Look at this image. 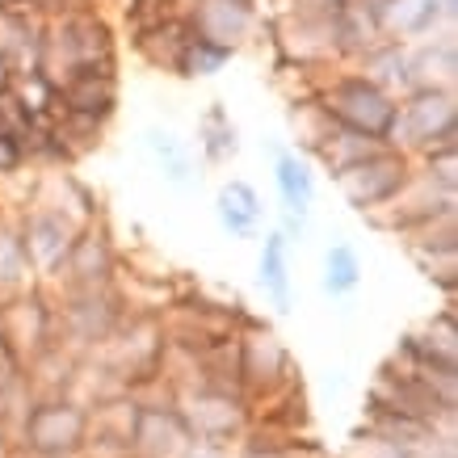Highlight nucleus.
<instances>
[{
	"label": "nucleus",
	"instance_id": "obj_1",
	"mask_svg": "<svg viewBox=\"0 0 458 458\" xmlns=\"http://www.w3.org/2000/svg\"><path fill=\"white\" fill-rule=\"evenodd\" d=\"M38 72L51 84H64L84 72H118V34H114L110 17L101 13V4L47 17Z\"/></svg>",
	"mask_w": 458,
	"mask_h": 458
},
{
	"label": "nucleus",
	"instance_id": "obj_2",
	"mask_svg": "<svg viewBox=\"0 0 458 458\" xmlns=\"http://www.w3.org/2000/svg\"><path fill=\"white\" fill-rule=\"evenodd\" d=\"M303 89L324 106V114L336 126H345L353 135H366V140H375V143H391L400 101L391 98V93H383L375 81H366L358 68H349V64L324 68Z\"/></svg>",
	"mask_w": 458,
	"mask_h": 458
},
{
	"label": "nucleus",
	"instance_id": "obj_3",
	"mask_svg": "<svg viewBox=\"0 0 458 458\" xmlns=\"http://www.w3.org/2000/svg\"><path fill=\"white\" fill-rule=\"evenodd\" d=\"M366 408H383V412H395L403 420H420V425L454 433L458 378H425L400 366L395 358H387L370 378Z\"/></svg>",
	"mask_w": 458,
	"mask_h": 458
},
{
	"label": "nucleus",
	"instance_id": "obj_4",
	"mask_svg": "<svg viewBox=\"0 0 458 458\" xmlns=\"http://www.w3.org/2000/svg\"><path fill=\"white\" fill-rule=\"evenodd\" d=\"M165 391L198 445L236 450V445L249 437L252 408L240 391L210 387V383H181V387H165Z\"/></svg>",
	"mask_w": 458,
	"mask_h": 458
},
{
	"label": "nucleus",
	"instance_id": "obj_5",
	"mask_svg": "<svg viewBox=\"0 0 458 458\" xmlns=\"http://www.w3.org/2000/svg\"><path fill=\"white\" fill-rule=\"evenodd\" d=\"M89 442V408L68 395L30 400L13 425L17 458H81Z\"/></svg>",
	"mask_w": 458,
	"mask_h": 458
},
{
	"label": "nucleus",
	"instance_id": "obj_6",
	"mask_svg": "<svg viewBox=\"0 0 458 458\" xmlns=\"http://www.w3.org/2000/svg\"><path fill=\"white\" fill-rule=\"evenodd\" d=\"M391 148H400L412 160L442 152V148H458V93H450V89H412V93H403L400 110H395Z\"/></svg>",
	"mask_w": 458,
	"mask_h": 458
},
{
	"label": "nucleus",
	"instance_id": "obj_7",
	"mask_svg": "<svg viewBox=\"0 0 458 458\" xmlns=\"http://www.w3.org/2000/svg\"><path fill=\"white\" fill-rule=\"evenodd\" d=\"M236 358H240V395L249 400V408L291 391L294 383H303L299 366H294V353L265 319H252L249 328L236 333Z\"/></svg>",
	"mask_w": 458,
	"mask_h": 458
},
{
	"label": "nucleus",
	"instance_id": "obj_8",
	"mask_svg": "<svg viewBox=\"0 0 458 458\" xmlns=\"http://www.w3.org/2000/svg\"><path fill=\"white\" fill-rule=\"evenodd\" d=\"M51 303H55V345L68 349L72 358L98 353L126 319V307L114 291H51Z\"/></svg>",
	"mask_w": 458,
	"mask_h": 458
},
{
	"label": "nucleus",
	"instance_id": "obj_9",
	"mask_svg": "<svg viewBox=\"0 0 458 458\" xmlns=\"http://www.w3.org/2000/svg\"><path fill=\"white\" fill-rule=\"evenodd\" d=\"M412 173H417V160L403 156L400 148L383 143L375 152H366L361 160H353L349 168H341L333 181L349 210L375 215V210H383L387 202H395L403 194V185L412 181Z\"/></svg>",
	"mask_w": 458,
	"mask_h": 458
},
{
	"label": "nucleus",
	"instance_id": "obj_10",
	"mask_svg": "<svg viewBox=\"0 0 458 458\" xmlns=\"http://www.w3.org/2000/svg\"><path fill=\"white\" fill-rule=\"evenodd\" d=\"M0 341L21 361V370L55 349V303L47 286H26L0 299Z\"/></svg>",
	"mask_w": 458,
	"mask_h": 458
},
{
	"label": "nucleus",
	"instance_id": "obj_11",
	"mask_svg": "<svg viewBox=\"0 0 458 458\" xmlns=\"http://www.w3.org/2000/svg\"><path fill=\"white\" fill-rule=\"evenodd\" d=\"M118 269H123L118 240H114L110 223L98 219V223H89V227L76 232L68 261H64L59 282L51 286V291H114Z\"/></svg>",
	"mask_w": 458,
	"mask_h": 458
},
{
	"label": "nucleus",
	"instance_id": "obj_12",
	"mask_svg": "<svg viewBox=\"0 0 458 458\" xmlns=\"http://www.w3.org/2000/svg\"><path fill=\"white\" fill-rule=\"evenodd\" d=\"M17 219V232H21V244H26V261H30V274L38 286H55L59 282V269L68 261L72 252V240H76V223H68L64 215L55 210H42V207H21L13 210Z\"/></svg>",
	"mask_w": 458,
	"mask_h": 458
},
{
	"label": "nucleus",
	"instance_id": "obj_13",
	"mask_svg": "<svg viewBox=\"0 0 458 458\" xmlns=\"http://www.w3.org/2000/svg\"><path fill=\"white\" fill-rule=\"evenodd\" d=\"M458 210V194L454 190H445V185H437V181L429 177V173H412V181L403 185V194L395 198V202H387L383 210H375V215H366V223L370 227H378V232H391V236L400 240L408 236V232H417V227H425V223L442 219V215H454Z\"/></svg>",
	"mask_w": 458,
	"mask_h": 458
},
{
	"label": "nucleus",
	"instance_id": "obj_14",
	"mask_svg": "<svg viewBox=\"0 0 458 458\" xmlns=\"http://www.w3.org/2000/svg\"><path fill=\"white\" fill-rule=\"evenodd\" d=\"M190 450H194V437L173 408L168 391L143 395L135 412V433H131V458H185Z\"/></svg>",
	"mask_w": 458,
	"mask_h": 458
},
{
	"label": "nucleus",
	"instance_id": "obj_15",
	"mask_svg": "<svg viewBox=\"0 0 458 458\" xmlns=\"http://www.w3.org/2000/svg\"><path fill=\"white\" fill-rule=\"evenodd\" d=\"M185 21L202 42L236 55L261 26V0H185Z\"/></svg>",
	"mask_w": 458,
	"mask_h": 458
},
{
	"label": "nucleus",
	"instance_id": "obj_16",
	"mask_svg": "<svg viewBox=\"0 0 458 458\" xmlns=\"http://www.w3.org/2000/svg\"><path fill=\"white\" fill-rule=\"evenodd\" d=\"M403 249L408 257L420 265V274L442 286L445 291V303H454V291H458V210L454 215H442V219L425 223L417 232H408Z\"/></svg>",
	"mask_w": 458,
	"mask_h": 458
},
{
	"label": "nucleus",
	"instance_id": "obj_17",
	"mask_svg": "<svg viewBox=\"0 0 458 458\" xmlns=\"http://www.w3.org/2000/svg\"><path fill=\"white\" fill-rule=\"evenodd\" d=\"M265 152H269V168H274V190H278V215H291L299 223H311V210H316V168L307 156H299L291 143L265 140Z\"/></svg>",
	"mask_w": 458,
	"mask_h": 458
},
{
	"label": "nucleus",
	"instance_id": "obj_18",
	"mask_svg": "<svg viewBox=\"0 0 458 458\" xmlns=\"http://www.w3.org/2000/svg\"><path fill=\"white\" fill-rule=\"evenodd\" d=\"M458 21V0H395L383 13V38L417 47L433 34H454Z\"/></svg>",
	"mask_w": 458,
	"mask_h": 458
},
{
	"label": "nucleus",
	"instance_id": "obj_19",
	"mask_svg": "<svg viewBox=\"0 0 458 458\" xmlns=\"http://www.w3.org/2000/svg\"><path fill=\"white\" fill-rule=\"evenodd\" d=\"M143 152H148V160L156 165V173L165 177L168 190H177V194H190V190H198L202 185V160H198L194 143L181 140L173 126H143Z\"/></svg>",
	"mask_w": 458,
	"mask_h": 458
},
{
	"label": "nucleus",
	"instance_id": "obj_20",
	"mask_svg": "<svg viewBox=\"0 0 458 458\" xmlns=\"http://www.w3.org/2000/svg\"><path fill=\"white\" fill-rule=\"evenodd\" d=\"M42 21L21 4H0V64L13 72V81L34 76L42 64Z\"/></svg>",
	"mask_w": 458,
	"mask_h": 458
},
{
	"label": "nucleus",
	"instance_id": "obj_21",
	"mask_svg": "<svg viewBox=\"0 0 458 458\" xmlns=\"http://www.w3.org/2000/svg\"><path fill=\"white\" fill-rule=\"evenodd\" d=\"M55 110L110 126V118L118 114V72H84L55 84Z\"/></svg>",
	"mask_w": 458,
	"mask_h": 458
},
{
	"label": "nucleus",
	"instance_id": "obj_22",
	"mask_svg": "<svg viewBox=\"0 0 458 458\" xmlns=\"http://www.w3.org/2000/svg\"><path fill=\"white\" fill-rule=\"evenodd\" d=\"M265 198L261 190L244 177H232L215 194V219L232 240H261L265 232Z\"/></svg>",
	"mask_w": 458,
	"mask_h": 458
},
{
	"label": "nucleus",
	"instance_id": "obj_23",
	"mask_svg": "<svg viewBox=\"0 0 458 458\" xmlns=\"http://www.w3.org/2000/svg\"><path fill=\"white\" fill-rule=\"evenodd\" d=\"M194 38L198 34H194V26L185 21V13H173L148 30H135V34H131V47H135V55H140L143 64H152L156 72L181 76V59H185V51H190Z\"/></svg>",
	"mask_w": 458,
	"mask_h": 458
},
{
	"label": "nucleus",
	"instance_id": "obj_24",
	"mask_svg": "<svg viewBox=\"0 0 458 458\" xmlns=\"http://www.w3.org/2000/svg\"><path fill=\"white\" fill-rule=\"evenodd\" d=\"M408 72L412 89H450L458 84V30L454 34H433V38L408 47Z\"/></svg>",
	"mask_w": 458,
	"mask_h": 458
},
{
	"label": "nucleus",
	"instance_id": "obj_25",
	"mask_svg": "<svg viewBox=\"0 0 458 458\" xmlns=\"http://www.w3.org/2000/svg\"><path fill=\"white\" fill-rule=\"evenodd\" d=\"M291 244L282 232H261V257H257V286L265 291L278 316H291L294 307V274H291Z\"/></svg>",
	"mask_w": 458,
	"mask_h": 458
},
{
	"label": "nucleus",
	"instance_id": "obj_26",
	"mask_svg": "<svg viewBox=\"0 0 458 458\" xmlns=\"http://www.w3.org/2000/svg\"><path fill=\"white\" fill-rule=\"evenodd\" d=\"M286 123H291V148L299 156H307V160H316L324 148H328V140H333L336 123L324 114V106H319L307 89H299L291 98V106H286Z\"/></svg>",
	"mask_w": 458,
	"mask_h": 458
},
{
	"label": "nucleus",
	"instance_id": "obj_27",
	"mask_svg": "<svg viewBox=\"0 0 458 458\" xmlns=\"http://www.w3.org/2000/svg\"><path fill=\"white\" fill-rule=\"evenodd\" d=\"M198 160L202 168H219L240 156V126L232 123V114L223 101H210L202 118H198Z\"/></svg>",
	"mask_w": 458,
	"mask_h": 458
},
{
	"label": "nucleus",
	"instance_id": "obj_28",
	"mask_svg": "<svg viewBox=\"0 0 458 458\" xmlns=\"http://www.w3.org/2000/svg\"><path fill=\"white\" fill-rule=\"evenodd\" d=\"M349 68H358L366 81H375L383 93L400 101L403 93H412V72H408V47L403 42H391L383 38L378 47H370L358 64H349Z\"/></svg>",
	"mask_w": 458,
	"mask_h": 458
},
{
	"label": "nucleus",
	"instance_id": "obj_29",
	"mask_svg": "<svg viewBox=\"0 0 458 458\" xmlns=\"http://www.w3.org/2000/svg\"><path fill=\"white\" fill-rule=\"evenodd\" d=\"M361 278H366V265H361L358 249L349 244V240H333L328 252H324V294L333 299V303H345L353 294L361 291Z\"/></svg>",
	"mask_w": 458,
	"mask_h": 458
},
{
	"label": "nucleus",
	"instance_id": "obj_30",
	"mask_svg": "<svg viewBox=\"0 0 458 458\" xmlns=\"http://www.w3.org/2000/svg\"><path fill=\"white\" fill-rule=\"evenodd\" d=\"M26 286H38V282H34V274H30L26 244H21L13 210H4V215H0V299H4V294L26 291Z\"/></svg>",
	"mask_w": 458,
	"mask_h": 458
},
{
	"label": "nucleus",
	"instance_id": "obj_31",
	"mask_svg": "<svg viewBox=\"0 0 458 458\" xmlns=\"http://www.w3.org/2000/svg\"><path fill=\"white\" fill-rule=\"evenodd\" d=\"M232 51H223V47H210V42L194 38L190 42V51L181 59V81H198V76H219L227 64H232Z\"/></svg>",
	"mask_w": 458,
	"mask_h": 458
},
{
	"label": "nucleus",
	"instance_id": "obj_32",
	"mask_svg": "<svg viewBox=\"0 0 458 458\" xmlns=\"http://www.w3.org/2000/svg\"><path fill=\"white\" fill-rule=\"evenodd\" d=\"M333 458H420V454H412V450H403V445H395V442H383V437L370 429H353L349 445L336 450Z\"/></svg>",
	"mask_w": 458,
	"mask_h": 458
},
{
	"label": "nucleus",
	"instance_id": "obj_33",
	"mask_svg": "<svg viewBox=\"0 0 458 458\" xmlns=\"http://www.w3.org/2000/svg\"><path fill=\"white\" fill-rule=\"evenodd\" d=\"M345 13V0H286L282 17H303V21H333Z\"/></svg>",
	"mask_w": 458,
	"mask_h": 458
},
{
	"label": "nucleus",
	"instance_id": "obj_34",
	"mask_svg": "<svg viewBox=\"0 0 458 458\" xmlns=\"http://www.w3.org/2000/svg\"><path fill=\"white\" fill-rule=\"evenodd\" d=\"M26 168V148L9 135H0V177H17Z\"/></svg>",
	"mask_w": 458,
	"mask_h": 458
},
{
	"label": "nucleus",
	"instance_id": "obj_35",
	"mask_svg": "<svg viewBox=\"0 0 458 458\" xmlns=\"http://www.w3.org/2000/svg\"><path fill=\"white\" fill-rule=\"evenodd\" d=\"M395 0H345V9H358V13L375 17V21H383V13H387Z\"/></svg>",
	"mask_w": 458,
	"mask_h": 458
},
{
	"label": "nucleus",
	"instance_id": "obj_36",
	"mask_svg": "<svg viewBox=\"0 0 458 458\" xmlns=\"http://www.w3.org/2000/svg\"><path fill=\"white\" fill-rule=\"evenodd\" d=\"M0 458H17V445H13V425L0 417Z\"/></svg>",
	"mask_w": 458,
	"mask_h": 458
},
{
	"label": "nucleus",
	"instance_id": "obj_37",
	"mask_svg": "<svg viewBox=\"0 0 458 458\" xmlns=\"http://www.w3.org/2000/svg\"><path fill=\"white\" fill-rule=\"evenodd\" d=\"M0 215H4V207H0Z\"/></svg>",
	"mask_w": 458,
	"mask_h": 458
}]
</instances>
